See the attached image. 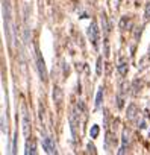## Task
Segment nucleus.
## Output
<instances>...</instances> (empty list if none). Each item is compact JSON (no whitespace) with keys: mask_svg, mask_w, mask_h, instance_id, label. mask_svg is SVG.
<instances>
[{"mask_svg":"<svg viewBox=\"0 0 150 155\" xmlns=\"http://www.w3.org/2000/svg\"><path fill=\"white\" fill-rule=\"evenodd\" d=\"M102 28L105 29V32H108V21H106V15L105 14H102Z\"/></svg>","mask_w":150,"mask_h":155,"instance_id":"9","label":"nucleus"},{"mask_svg":"<svg viewBox=\"0 0 150 155\" xmlns=\"http://www.w3.org/2000/svg\"><path fill=\"white\" fill-rule=\"evenodd\" d=\"M88 38L91 40L93 46L97 49V46H99V29H97L96 21H93V23H91V26L88 28Z\"/></svg>","mask_w":150,"mask_h":155,"instance_id":"1","label":"nucleus"},{"mask_svg":"<svg viewBox=\"0 0 150 155\" xmlns=\"http://www.w3.org/2000/svg\"><path fill=\"white\" fill-rule=\"evenodd\" d=\"M23 134L26 137H29V117L24 111V116H23Z\"/></svg>","mask_w":150,"mask_h":155,"instance_id":"4","label":"nucleus"},{"mask_svg":"<svg viewBox=\"0 0 150 155\" xmlns=\"http://www.w3.org/2000/svg\"><path fill=\"white\" fill-rule=\"evenodd\" d=\"M87 147H88V150H90L91 153H96V147H94V144H91V143H88V146H87Z\"/></svg>","mask_w":150,"mask_h":155,"instance_id":"14","label":"nucleus"},{"mask_svg":"<svg viewBox=\"0 0 150 155\" xmlns=\"http://www.w3.org/2000/svg\"><path fill=\"white\" fill-rule=\"evenodd\" d=\"M96 71H97V74H99V76L102 74V58H99V59H97V70H96Z\"/></svg>","mask_w":150,"mask_h":155,"instance_id":"10","label":"nucleus"},{"mask_svg":"<svg viewBox=\"0 0 150 155\" xmlns=\"http://www.w3.org/2000/svg\"><path fill=\"white\" fill-rule=\"evenodd\" d=\"M99 132H100L99 125H93V126H91V129H90V135H91V138H97Z\"/></svg>","mask_w":150,"mask_h":155,"instance_id":"7","label":"nucleus"},{"mask_svg":"<svg viewBox=\"0 0 150 155\" xmlns=\"http://www.w3.org/2000/svg\"><path fill=\"white\" fill-rule=\"evenodd\" d=\"M126 71H127V64H120V65H118V73L124 76Z\"/></svg>","mask_w":150,"mask_h":155,"instance_id":"8","label":"nucleus"},{"mask_svg":"<svg viewBox=\"0 0 150 155\" xmlns=\"http://www.w3.org/2000/svg\"><path fill=\"white\" fill-rule=\"evenodd\" d=\"M144 17H145V18H150V2L145 5V12H144Z\"/></svg>","mask_w":150,"mask_h":155,"instance_id":"12","label":"nucleus"},{"mask_svg":"<svg viewBox=\"0 0 150 155\" xmlns=\"http://www.w3.org/2000/svg\"><path fill=\"white\" fill-rule=\"evenodd\" d=\"M37 64H38V71H40V78L43 81L47 79V71H46V64H44V59L40 53V50H37Z\"/></svg>","mask_w":150,"mask_h":155,"instance_id":"2","label":"nucleus"},{"mask_svg":"<svg viewBox=\"0 0 150 155\" xmlns=\"http://www.w3.org/2000/svg\"><path fill=\"white\" fill-rule=\"evenodd\" d=\"M133 111H135V107L130 105L129 107V119H133Z\"/></svg>","mask_w":150,"mask_h":155,"instance_id":"13","label":"nucleus"},{"mask_svg":"<svg viewBox=\"0 0 150 155\" xmlns=\"http://www.w3.org/2000/svg\"><path fill=\"white\" fill-rule=\"evenodd\" d=\"M126 23H127V17H121V20H120V29H124L126 28Z\"/></svg>","mask_w":150,"mask_h":155,"instance_id":"11","label":"nucleus"},{"mask_svg":"<svg viewBox=\"0 0 150 155\" xmlns=\"http://www.w3.org/2000/svg\"><path fill=\"white\" fill-rule=\"evenodd\" d=\"M53 99H55V102H58V104L62 101V91H61L59 87H55V88H53Z\"/></svg>","mask_w":150,"mask_h":155,"instance_id":"5","label":"nucleus"},{"mask_svg":"<svg viewBox=\"0 0 150 155\" xmlns=\"http://www.w3.org/2000/svg\"><path fill=\"white\" fill-rule=\"evenodd\" d=\"M43 149L47 152V153H56V147H55V143L52 138L46 137L43 138Z\"/></svg>","mask_w":150,"mask_h":155,"instance_id":"3","label":"nucleus"},{"mask_svg":"<svg viewBox=\"0 0 150 155\" xmlns=\"http://www.w3.org/2000/svg\"><path fill=\"white\" fill-rule=\"evenodd\" d=\"M102 99H103V88H99L97 90V96H96V108H100Z\"/></svg>","mask_w":150,"mask_h":155,"instance_id":"6","label":"nucleus"}]
</instances>
